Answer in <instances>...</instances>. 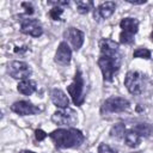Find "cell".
Wrapping results in <instances>:
<instances>
[{
  "instance_id": "obj_1",
  "label": "cell",
  "mask_w": 153,
  "mask_h": 153,
  "mask_svg": "<svg viewBox=\"0 0 153 153\" xmlns=\"http://www.w3.org/2000/svg\"><path fill=\"white\" fill-rule=\"evenodd\" d=\"M100 56L97 61L98 67L105 81H112L114 76L120 71L122 63V55L117 42L110 38H102L99 41Z\"/></svg>"
},
{
  "instance_id": "obj_2",
  "label": "cell",
  "mask_w": 153,
  "mask_h": 153,
  "mask_svg": "<svg viewBox=\"0 0 153 153\" xmlns=\"http://www.w3.org/2000/svg\"><path fill=\"white\" fill-rule=\"evenodd\" d=\"M49 137L57 148H75L79 147L84 140V134L75 128H61L51 131Z\"/></svg>"
},
{
  "instance_id": "obj_3",
  "label": "cell",
  "mask_w": 153,
  "mask_h": 153,
  "mask_svg": "<svg viewBox=\"0 0 153 153\" xmlns=\"http://www.w3.org/2000/svg\"><path fill=\"white\" fill-rule=\"evenodd\" d=\"M147 85L146 75L140 71H129L124 78V86L131 94H141Z\"/></svg>"
},
{
  "instance_id": "obj_4",
  "label": "cell",
  "mask_w": 153,
  "mask_h": 153,
  "mask_svg": "<svg viewBox=\"0 0 153 153\" xmlns=\"http://www.w3.org/2000/svg\"><path fill=\"white\" fill-rule=\"evenodd\" d=\"M85 82H84V78H82V74L81 72L78 69L74 78H73V81L67 86V92L68 94L71 96L73 103L78 106L82 105L84 102H85Z\"/></svg>"
},
{
  "instance_id": "obj_5",
  "label": "cell",
  "mask_w": 153,
  "mask_h": 153,
  "mask_svg": "<svg viewBox=\"0 0 153 153\" xmlns=\"http://www.w3.org/2000/svg\"><path fill=\"white\" fill-rule=\"evenodd\" d=\"M122 32L120 33V42L122 44H131L134 42V35L139 30V20L135 18H123L120 23Z\"/></svg>"
},
{
  "instance_id": "obj_6",
  "label": "cell",
  "mask_w": 153,
  "mask_h": 153,
  "mask_svg": "<svg viewBox=\"0 0 153 153\" xmlns=\"http://www.w3.org/2000/svg\"><path fill=\"white\" fill-rule=\"evenodd\" d=\"M130 103L123 97H110L105 99L100 106V114H116L122 112L129 108Z\"/></svg>"
},
{
  "instance_id": "obj_7",
  "label": "cell",
  "mask_w": 153,
  "mask_h": 153,
  "mask_svg": "<svg viewBox=\"0 0 153 153\" xmlns=\"http://www.w3.org/2000/svg\"><path fill=\"white\" fill-rule=\"evenodd\" d=\"M51 121L59 126L72 127L78 123V115H76L75 110H73L71 108H63V109L56 110L53 114Z\"/></svg>"
},
{
  "instance_id": "obj_8",
  "label": "cell",
  "mask_w": 153,
  "mask_h": 153,
  "mask_svg": "<svg viewBox=\"0 0 153 153\" xmlns=\"http://www.w3.org/2000/svg\"><path fill=\"white\" fill-rule=\"evenodd\" d=\"M7 73L13 79L25 80V79H29V76L31 75L32 71H31V67L26 62L11 61V62L7 63Z\"/></svg>"
},
{
  "instance_id": "obj_9",
  "label": "cell",
  "mask_w": 153,
  "mask_h": 153,
  "mask_svg": "<svg viewBox=\"0 0 153 153\" xmlns=\"http://www.w3.org/2000/svg\"><path fill=\"white\" fill-rule=\"evenodd\" d=\"M11 110L19 116H29V115H36L41 112L43 109L38 105H35L27 100H19L11 105Z\"/></svg>"
},
{
  "instance_id": "obj_10",
  "label": "cell",
  "mask_w": 153,
  "mask_h": 153,
  "mask_svg": "<svg viewBox=\"0 0 153 153\" xmlns=\"http://www.w3.org/2000/svg\"><path fill=\"white\" fill-rule=\"evenodd\" d=\"M20 31L24 35L39 37L43 33V27L37 19H24L20 24Z\"/></svg>"
},
{
  "instance_id": "obj_11",
  "label": "cell",
  "mask_w": 153,
  "mask_h": 153,
  "mask_svg": "<svg viewBox=\"0 0 153 153\" xmlns=\"http://www.w3.org/2000/svg\"><path fill=\"white\" fill-rule=\"evenodd\" d=\"M65 37L71 43L74 50H79L84 43V32L76 27H68L65 31Z\"/></svg>"
},
{
  "instance_id": "obj_12",
  "label": "cell",
  "mask_w": 153,
  "mask_h": 153,
  "mask_svg": "<svg viewBox=\"0 0 153 153\" xmlns=\"http://www.w3.org/2000/svg\"><path fill=\"white\" fill-rule=\"evenodd\" d=\"M71 59H72V50L69 45L66 42H61L55 53V62L61 66H67L69 65Z\"/></svg>"
},
{
  "instance_id": "obj_13",
  "label": "cell",
  "mask_w": 153,
  "mask_h": 153,
  "mask_svg": "<svg viewBox=\"0 0 153 153\" xmlns=\"http://www.w3.org/2000/svg\"><path fill=\"white\" fill-rule=\"evenodd\" d=\"M115 10H116V4L114 1H105L100 4L97 7V10H94V18L97 20H99V18L108 19L114 14Z\"/></svg>"
},
{
  "instance_id": "obj_14",
  "label": "cell",
  "mask_w": 153,
  "mask_h": 153,
  "mask_svg": "<svg viewBox=\"0 0 153 153\" xmlns=\"http://www.w3.org/2000/svg\"><path fill=\"white\" fill-rule=\"evenodd\" d=\"M50 99H51L53 104L56 105L59 109L68 108V105H69V98L60 88H53L50 91Z\"/></svg>"
},
{
  "instance_id": "obj_15",
  "label": "cell",
  "mask_w": 153,
  "mask_h": 153,
  "mask_svg": "<svg viewBox=\"0 0 153 153\" xmlns=\"http://www.w3.org/2000/svg\"><path fill=\"white\" fill-rule=\"evenodd\" d=\"M17 90L19 93H22L24 96H31L37 90V84L35 80H31V79L20 80L17 85Z\"/></svg>"
},
{
  "instance_id": "obj_16",
  "label": "cell",
  "mask_w": 153,
  "mask_h": 153,
  "mask_svg": "<svg viewBox=\"0 0 153 153\" xmlns=\"http://www.w3.org/2000/svg\"><path fill=\"white\" fill-rule=\"evenodd\" d=\"M123 140H124L126 145L128 147H131V148H135L141 143V136L136 131H134L133 129H129L126 131Z\"/></svg>"
},
{
  "instance_id": "obj_17",
  "label": "cell",
  "mask_w": 153,
  "mask_h": 153,
  "mask_svg": "<svg viewBox=\"0 0 153 153\" xmlns=\"http://www.w3.org/2000/svg\"><path fill=\"white\" fill-rule=\"evenodd\" d=\"M131 129H133L134 131H136L141 137H142V136L147 137V136H149V135L153 133V127H152V124H149V123H137V124H135Z\"/></svg>"
},
{
  "instance_id": "obj_18",
  "label": "cell",
  "mask_w": 153,
  "mask_h": 153,
  "mask_svg": "<svg viewBox=\"0 0 153 153\" xmlns=\"http://www.w3.org/2000/svg\"><path fill=\"white\" fill-rule=\"evenodd\" d=\"M75 5H76L78 12L81 13V14L88 13L90 10H92V7H93V2L90 1V0H76Z\"/></svg>"
},
{
  "instance_id": "obj_19",
  "label": "cell",
  "mask_w": 153,
  "mask_h": 153,
  "mask_svg": "<svg viewBox=\"0 0 153 153\" xmlns=\"http://www.w3.org/2000/svg\"><path fill=\"white\" fill-rule=\"evenodd\" d=\"M126 126L123 123H117L110 129V136L116 137V139H123L126 134Z\"/></svg>"
},
{
  "instance_id": "obj_20",
  "label": "cell",
  "mask_w": 153,
  "mask_h": 153,
  "mask_svg": "<svg viewBox=\"0 0 153 153\" xmlns=\"http://www.w3.org/2000/svg\"><path fill=\"white\" fill-rule=\"evenodd\" d=\"M133 56L134 57H139V59H151V51L147 49V48H137L134 50L133 53Z\"/></svg>"
},
{
  "instance_id": "obj_21",
  "label": "cell",
  "mask_w": 153,
  "mask_h": 153,
  "mask_svg": "<svg viewBox=\"0 0 153 153\" xmlns=\"http://www.w3.org/2000/svg\"><path fill=\"white\" fill-rule=\"evenodd\" d=\"M63 13V8L62 7H53L49 11V16L53 20H61V14Z\"/></svg>"
},
{
  "instance_id": "obj_22",
  "label": "cell",
  "mask_w": 153,
  "mask_h": 153,
  "mask_svg": "<svg viewBox=\"0 0 153 153\" xmlns=\"http://www.w3.org/2000/svg\"><path fill=\"white\" fill-rule=\"evenodd\" d=\"M98 153H117L115 149H112L109 145L106 143H100L98 147Z\"/></svg>"
},
{
  "instance_id": "obj_23",
  "label": "cell",
  "mask_w": 153,
  "mask_h": 153,
  "mask_svg": "<svg viewBox=\"0 0 153 153\" xmlns=\"http://www.w3.org/2000/svg\"><path fill=\"white\" fill-rule=\"evenodd\" d=\"M35 137H36L37 141H42V140H44L47 137V133L44 130H42V129H36L35 130Z\"/></svg>"
},
{
  "instance_id": "obj_24",
  "label": "cell",
  "mask_w": 153,
  "mask_h": 153,
  "mask_svg": "<svg viewBox=\"0 0 153 153\" xmlns=\"http://www.w3.org/2000/svg\"><path fill=\"white\" fill-rule=\"evenodd\" d=\"M49 5H51L53 7H66L69 5V1H48Z\"/></svg>"
},
{
  "instance_id": "obj_25",
  "label": "cell",
  "mask_w": 153,
  "mask_h": 153,
  "mask_svg": "<svg viewBox=\"0 0 153 153\" xmlns=\"http://www.w3.org/2000/svg\"><path fill=\"white\" fill-rule=\"evenodd\" d=\"M22 7L25 8V13L26 14H32L33 13V7H32V5L30 2H23L22 4Z\"/></svg>"
},
{
  "instance_id": "obj_26",
  "label": "cell",
  "mask_w": 153,
  "mask_h": 153,
  "mask_svg": "<svg viewBox=\"0 0 153 153\" xmlns=\"http://www.w3.org/2000/svg\"><path fill=\"white\" fill-rule=\"evenodd\" d=\"M127 2H129V4H133V5H142V4H146L147 1H146V0H140V1H133V0H127Z\"/></svg>"
},
{
  "instance_id": "obj_27",
  "label": "cell",
  "mask_w": 153,
  "mask_h": 153,
  "mask_svg": "<svg viewBox=\"0 0 153 153\" xmlns=\"http://www.w3.org/2000/svg\"><path fill=\"white\" fill-rule=\"evenodd\" d=\"M19 153H35V152H32V151H27V149H23V151H20Z\"/></svg>"
},
{
  "instance_id": "obj_28",
  "label": "cell",
  "mask_w": 153,
  "mask_h": 153,
  "mask_svg": "<svg viewBox=\"0 0 153 153\" xmlns=\"http://www.w3.org/2000/svg\"><path fill=\"white\" fill-rule=\"evenodd\" d=\"M151 39H152V42H153V31H152V33H151Z\"/></svg>"
},
{
  "instance_id": "obj_29",
  "label": "cell",
  "mask_w": 153,
  "mask_h": 153,
  "mask_svg": "<svg viewBox=\"0 0 153 153\" xmlns=\"http://www.w3.org/2000/svg\"><path fill=\"white\" fill-rule=\"evenodd\" d=\"M135 153H139V152H135Z\"/></svg>"
}]
</instances>
